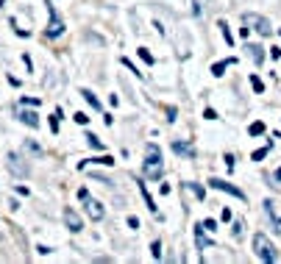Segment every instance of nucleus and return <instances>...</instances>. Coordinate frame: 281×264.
<instances>
[{
  "mask_svg": "<svg viewBox=\"0 0 281 264\" xmlns=\"http://www.w3.org/2000/svg\"><path fill=\"white\" fill-rule=\"evenodd\" d=\"M195 242H198V247H201V250H206V247H209V239L204 237V225H195Z\"/></svg>",
  "mask_w": 281,
  "mask_h": 264,
  "instance_id": "obj_15",
  "label": "nucleus"
},
{
  "mask_svg": "<svg viewBox=\"0 0 281 264\" xmlns=\"http://www.w3.org/2000/svg\"><path fill=\"white\" fill-rule=\"evenodd\" d=\"M73 120H76L78 125H86V122H89V117H86L84 111H76V114H73Z\"/></svg>",
  "mask_w": 281,
  "mask_h": 264,
  "instance_id": "obj_26",
  "label": "nucleus"
},
{
  "mask_svg": "<svg viewBox=\"0 0 281 264\" xmlns=\"http://www.w3.org/2000/svg\"><path fill=\"white\" fill-rule=\"evenodd\" d=\"M164 172V164H162V150L159 145H148V159H145V175L151 181H159Z\"/></svg>",
  "mask_w": 281,
  "mask_h": 264,
  "instance_id": "obj_1",
  "label": "nucleus"
},
{
  "mask_svg": "<svg viewBox=\"0 0 281 264\" xmlns=\"http://www.w3.org/2000/svg\"><path fill=\"white\" fill-rule=\"evenodd\" d=\"M231 64H237V59H234V56H231V59H226V61H217V64H212V75H223V70L231 67Z\"/></svg>",
  "mask_w": 281,
  "mask_h": 264,
  "instance_id": "obj_14",
  "label": "nucleus"
},
{
  "mask_svg": "<svg viewBox=\"0 0 281 264\" xmlns=\"http://www.w3.org/2000/svg\"><path fill=\"white\" fill-rule=\"evenodd\" d=\"M78 197L84 200L86 214H89L92 220H103V206L98 203V200H92V197H89V189H86V187H81V189H78Z\"/></svg>",
  "mask_w": 281,
  "mask_h": 264,
  "instance_id": "obj_4",
  "label": "nucleus"
},
{
  "mask_svg": "<svg viewBox=\"0 0 281 264\" xmlns=\"http://www.w3.org/2000/svg\"><path fill=\"white\" fill-rule=\"evenodd\" d=\"M59 117H61V111L56 109V114L51 117V131H53V134H59Z\"/></svg>",
  "mask_w": 281,
  "mask_h": 264,
  "instance_id": "obj_25",
  "label": "nucleus"
},
{
  "mask_svg": "<svg viewBox=\"0 0 281 264\" xmlns=\"http://www.w3.org/2000/svg\"><path fill=\"white\" fill-rule=\"evenodd\" d=\"M245 50H248V56H251L256 64H262V61H264V50L259 48V45H245Z\"/></svg>",
  "mask_w": 281,
  "mask_h": 264,
  "instance_id": "obj_13",
  "label": "nucleus"
},
{
  "mask_svg": "<svg viewBox=\"0 0 281 264\" xmlns=\"http://www.w3.org/2000/svg\"><path fill=\"white\" fill-rule=\"evenodd\" d=\"M23 106H39V97H23Z\"/></svg>",
  "mask_w": 281,
  "mask_h": 264,
  "instance_id": "obj_29",
  "label": "nucleus"
},
{
  "mask_svg": "<svg viewBox=\"0 0 281 264\" xmlns=\"http://www.w3.org/2000/svg\"><path fill=\"white\" fill-rule=\"evenodd\" d=\"M84 100L89 103V106H92V109H101V100H98V97H95V92H89V89H84Z\"/></svg>",
  "mask_w": 281,
  "mask_h": 264,
  "instance_id": "obj_19",
  "label": "nucleus"
},
{
  "mask_svg": "<svg viewBox=\"0 0 281 264\" xmlns=\"http://www.w3.org/2000/svg\"><path fill=\"white\" fill-rule=\"evenodd\" d=\"M187 187L192 189V192H195L198 200H204V197H206V192H204V187H201V184H187Z\"/></svg>",
  "mask_w": 281,
  "mask_h": 264,
  "instance_id": "obj_23",
  "label": "nucleus"
},
{
  "mask_svg": "<svg viewBox=\"0 0 281 264\" xmlns=\"http://www.w3.org/2000/svg\"><path fill=\"white\" fill-rule=\"evenodd\" d=\"M6 170H9L14 178H28V175H31V167H28V162H26L20 153H14V150L6 156Z\"/></svg>",
  "mask_w": 281,
  "mask_h": 264,
  "instance_id": "obj_3",
  "label": "nucleus"
},
{
  "mask_svg": "<svg viewBox=\"0 0 281 264\" xmlns=\"http://www.w3.org/2000/svg\"><path fill=\"white\" fill-rule=\"evenodd\" d=\"M151 253H153V259H159V256H162V242H159V239L151 245Z\"/></svg>",
  "mask_w": 281,
  "mask_h": 264,
  "instance_id": "obj_28",
  "label": "nucleus"
},
{
  "mask_svg": "<svg viewBox=\"0 0 281 264\" xmlns=\"http://www.w3.org/2000/svg\"><path fill=\"white\" fill-rule=\"evenodd\" d=\"M267 150H270V145H267V147H262V150H254V156H251V159H254V162H262L264 156H267Z\"/></svg>",
  "mask_w": 281,
  "mask_h": 264,
  "instance_id": "obj_27",
  "label": "nucleus"
},
{
  "mask_svg": "<svg viewBox=\"0 0 281 264\" xmlns=\"http://www.w3.org/2000/svg\"><path fill=\"white\" fill-rule=\"evenodd\" d=\"M204 117H206V120H217V114H214V109H206Z\"/></svg>",
  "mask_w": 281,
  "mask_h": 264,
  "instance_id": "obj_33",
  "label": "nucleus"
},
{
  "mask_svg": "<svg viewBox=\"0 0 281 264\" xmlns=\"http://www.w3.org/2000/svg\"><path fill=\"white\" fill-rule=\"evenodd\" d=\"M245 25H251L254 31H259L262 36H270V34H273L270 23H267L264 17H259V14H245Z\"/></svg>",
  "mask_w": 281,
  "mask_h": 264,
  "instance_id": "obj_6",
  "label": "nucleus"
},
{
  "mask_svg": "<svg viewBox=\"0 0 281 264\" xmlns=\"http://www.w3.org/2000/svg\"><path fill=\"white\" fill-rule=\"evenodd\" d=\"M26 150H28V153H34V156H42V147L36 145V142H31V139L26 142Z\"/></svg>",
  "mask_w": 281,
  "mask_h": 264,
  "instance_id": "obj_22",
  "label": "nucleus"
},
{
  "mask_svg": "<svg viewBox=\"0 0 281 264\" xmlns=\"http://www.w3.org/2000/svg\"><path fill=\"white\" fill-rule=\"evenodd\" d=\"M209 187L217 189V192H226V195H234V197H239V200H245V192H242V189L234 187V184H229V181H223V178H212L209 181Z\"/></svg>",
  "mask_w": 281,
  "mask_h": 264,
  "instance_id": "obj_5",
  "label": "nucleus"
},
{
  "mask_svg": "<svg viewBox=\"0 0 281 264\" xmlns=\"http://www.w3.org/2000/svg\"><path fill=\"white\" fill-rule=\"evenodd\" d=\"M217 28L223 31V39H226V45H234V36H231V28L226 25V20H220V23H217Z\"/></svg>",
  "mask_w": 281,
  "mask_h": 264,
  "instance_id": "obj_17",
  "label": "nucleus"
},
{
  "mask_svg": "<svg viewBox=\"0 0 281 264\" xmlns=\"http://www.w3.org/2000/svg\"><path fill=\"white\" fill-rule=\"evenodd\" d=\"M86 142H89V147H95V150H103V147H106L101 139L95 137V134H86Z\"/></svg>",
  "mask_w": 281,
  "mask_h": 264,
  "instance_id": "obj_20",
  "label": "nucleus"
},
{
  "mask_svg": "<svg viewBox=\"0 0 281 264\" xmlns=\"http://www.w3.org/2000/svg\"><path fill=\"white\" fill-rule=\"evenodd\" d=\"M136 184H139V192H142V197H145V203H148V209H151V212H159V206H156V200L153 197H151V192H148V187L145 184H142V181H136Z\"/></svg>",
  "mask_w": 281,
  "mask_h": 264,
  "instance_id": "obj_12",
  "label": "nucleus"
},
{
  "mask_svg": "<svg viewBox=\"0 0 281 264\" xmlns=\"http://www.w3.org/2000/svg\"><path fill=\"white\" fill-rule=\"evenodd\" d=\"M64 222H67V228L73 231V234H78V231L84 228V220H81V217H78V212L76 209H64Z\"/></svg>",
  "mask_w": 281,
  "mask_h": 264,
  "instance_id": "obj_8",
  "label": "nucleus"
},
{
  "mask_svg": "<svg viewBox=\"0 0 281 264\" xmlns=\"http://www.w3.org/2000/svg\"><path fill=\"white\" fill-rule=\"evenodd\" d=\"M223 159H226V167H229V170H234V156H231V153H226Z\"/></svg>",
  "mask_w": 281,
  "mask_h": 264,
  "instance_id": "obj_32",
  "label": "nucleus"
},
{
  "mask_svg": "<svg viewBox=\"0 0 281 264\" xmlns=\"http://www.w3.org/2000/svg\"><path fill=\"white\" fill-rule=\"evenodd\" d=\"M0 242H3V228H0Z\"/></svg>",
  "mask_w": 281,
  "mask_h": 264,
  "instance_id": "obj_36",
  "label": "nucleus"
},
{
  "mask_svg": "<svg viewBox=\"0 0 281 264\" xmlns=\"http://www.w3.org/2000/svg\"><path fill=\"white\" fill-rule=\"evenodd\" d=\"M279 36H281V31H279Z\"/></svg>",
  "mask_w": 281,
  "mask_h": 264,
  "instance_id": "obj_37",
  "label": "nucleus"
},
{
  "mask_svg": "<svg viewBox=\"0 0 281 264\" xmlns=\"http://www.w3.org/2000/svg\"><path fill=\"white\" fill-rule=\"evenodd\" d=\"M128 225H131V228H139V220H136L134 214H131V217H128Z\"/></svg>",
  "mask_w": 281,
  "mask_h": 264,
  "instance_id": "obj_34",
  "label": "nucleus"
},
{
  "mask_svg": "<svg viewBox=\"0 0 281 264\" xmlns=\"http://www.w3.org/2000/svg\"><path fill=\"white\" fill-rule=\"evenodd\" d=\"M204 231H217V222H214V220H206V222H204Z\"/></svg>",
  "mask_w": 281,
  "mask_h": 264,
  "instance_id": "obj_30",
  "label": "nucleus"
},
{
  "mask_svg": "<svg viewBox=\"0 0 281 264\" xmlns=\"http://www.w3.org/2000/svg\"><path fill=\"white\" fill-rule=\"evenodd\" d=\"M264 212L270 214V220L276 222V225H281V206H279V203H273V200H267V203H264Z\"/></svg>",
  "mask_w": 281,
  "mask_h": 264,
  "instance_id": "obj_11",
  "label": "nucleus"
},
{
  "mask_svg": "<svg viewBox=\"0 0 281 264\" xmlns=\"http://www.w3.org/2000/svg\"><path fill=\"white\" fill-rule=\"evenodd\" d=\"M254 250H256V256H259L264 264L279 262V250H276V245H273L264 234H256V237H254Z\"/></svg>",
  "mask_w": 281,
  "mask_h": 264,
  "instance_id": "obj_2",
  "label": "nucleus"
},
{
  "mask_svg": "<svg viewBox=\"0 0 281 264\" xmlns=\"http://www.w3.org/2000/svg\"><path fill=\"white\" fill-rule=\"evenodd\" d=\"M48 11H51V25H48V31H45V34L51 36V39H56V36H61V31H64V23H61L56 6H51V3H48Z\"/></svg>",
  "mask_w": 281,
  "mask_h": 264,
  "instance_id": "obj_7",
  "label": "nucleus"
},
{
  "mask_svg": "<svg viewBox=\"0 0 281 264\" xmlns=\"http://www.w3.org/2000/svg\"><path fill=\"white\" fill-rule=\"evenodd\" d=\"M251 86H254V92H256V95H262V92H264V84H262V78H259V75H251Z\"/></svg>",
  "mask_w": 281,
  "mask_h": 264,
  "instance_id": "obj_21",
  "label": "nucleus"
},
{
  "mask_svg": "<svg viewBox=\"0 0 281 264\" xmlns=\"http://www.w3.org/2000/svg\"><path fill=\"white\" fill-rule=\"evenodd\" d=\"M139 59L145 61V64H153V56H151V50H148V48H139Z\"/></svg>",
  "mask_w": 281,
  "mask_h": 264,
  "instance_id": "obj_24",
  "label": "nucleus"
},
{
  "mask_svg": "<svg viewBox=\"0 0 281 264\" xmlns=\"http://www.w3.org/2000/svg\"><path fill=\"white\" fill-rule=\"evenodd\" d=\"M17 120L28 128H39V114L36 111H28V109H17Z\"/></svg>",
  "mask_w": 281,
  "mask_h": 264,
  "instance_id": "obj_9",
  "label": "nucleus"
},
{
  "mask_svg": "<svg viewBox=\"0 0 281 264\" xmlns=\"http://www.w3.org/2000/svg\"><path fill=\"white\" fill-rule=\"evenodd\" d=\"M276 178H279V181H281V170H276Z\"/></svg>",
  "mask_w": 281,
  "mask_h": 264,
  "instance_id": "obj_35",
  "label": "nucleus"
},
{
  "mask_svg": "<svg viewBox=\"0 0 281 264\" xmlns=\"http://www.w3.org/2000/svg\"><path fill=\"white\" fill-rule=\"evenodd\" d=\"M264 131H267V128H264V122H262V120L251 122V128H248V134H251V137H259V134H264Z\"/></svg>",
  "mask_w": 281,
  "mask_h": 264,
  "instance_id": "obj_18",
  "label": "nucleus"
},
{
  "mask_svg": "<svg viewBox=\"0 0 281 264\" xmlns=\"http://www.w3.org/2000/svg\"><path fill=\"white\" fill-rule=\"evenodd\" d=\"M242 231H245V225H242V222H234V237H242Z\"/></svg>",
  "mask_w": 281,
  "mask_h": 264,
  "instance_id": "obj_31",
  "label": "nucleus"
},
{
  "mask_svg": "<svg viewBox=\"0 0 281 264\" xmlns=\"http://www.w3.org/2000/svg\"><path fill=\"white\" fill-rule=\"evenodd\" d=\"M173 153H179V156H187V159H192V156H195V147L189 145V142H173Z\"/></svg>",
  "mask_w": 281,
  "mask_h": 264,
  "instance_id": "obj_10",
  "label": "nucleus"
},
{
  "mask_svg": "<svg viewBox=\"0 0 281 264\" xmlns=\"http://www.w3.org/2000/svg\"><path fill=\"white\" fill-rule=\"evenodd\" d=\"M84 164H103V167H111V164H114V159L106 153V156H101V159H84ZM84 164H81V167H84Z\"/></svg>",
  "mask_w": 281,
  "mask_h": 264,
  "instance_id": "obj_16",
  "label": "nucleus"
}]
</instances>
